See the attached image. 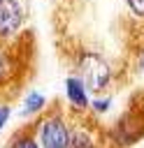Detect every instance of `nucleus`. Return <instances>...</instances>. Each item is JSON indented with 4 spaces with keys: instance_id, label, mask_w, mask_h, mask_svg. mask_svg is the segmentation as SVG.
<instances>
[{
    "instance_id": "1",
    "label": "nucleus",
    "mask_w": 144,
    "mask_h": 148,
    "mask_svg": "<svg viewBox=\"0 0 144 148\" xmlns=\"http://www.w3.org/2000/svg\"><path fill=\"white\" fill-rule=\"evenodd\" d=\"M72 74H77L93 95H102L114 81V69L109 60L91 49H79L72 56Z\"/></svg>"
},
{
    "instance_id": "13",
    "label": "nucleus",
    "mask_w": 144,
    "mask_h": 148,
    "mask_svg": "<svg viewBox=\"0 0 144 148\" xmlns=\"http://www.w3.org/2000/svg\"><path fill=\"white\" fill-rule=\"evenodd\" d=\"M132 109H135V111H137V113H139V116L144 118V88H142V90L137 92V97H135V104H132Z\"/></svg>"
},
{
    "instance_id": "9",
    "label": "nucleus",
    "mask_w": 144,
    "mask_h": 148,
    "mask_svg": "<svg viewBox=\"0 0 144 148\" xmlns=\"http://www.w3.org/2000/svg\"><path fill=\"white\" fill-rule=\"evenodd\" d=\"M5 148H39L37 136H35V132H33V125L28 123V125L19 127V130L7 139Z\"/></svg>"
},
{
    "instance_id": "4",
    "label": "nucleus",
    "mask_w": 144,
    "mask_h": 148,
    "mask_svg": "<svg viewBox=\"0 0 144 148\" xmlns=\"http://www.w3.org/2000/svg\"><path fill=\"white\" fill-rule=\"evenodd\" d=\"M26 25V5L21 0H0V42L12 44Z\"/></svg>"
},
{
    "instance_id": "8",
    "label": "nucleus",
    "mask_w": 144,
    "mask_h": 148,
    "mask_svg": "<svg viewBox=\"0 0 144 148\" xmlns=\"http://www.w3.org/2000/svg\"><path fill=\"white\" fill-rule=\"evenodd\" d=\"M46 109H49V99H46V95L39 92V90H30V92H26V97L21 99V116H23V118H37V116H42Z\"/></svg>"
},
{
    "instance_id": "5",
    "label": "nucleus",
    "mask_w": 144,
    "mask_h": 148,
    "mask_svg": "<svg viewBox=\"0 0 144 148\" xmlns=\"http://www.w3.org/2000/svg\"><path fill=\"white\" fill-rule=\"evenodd\" d=\"M70 148H107L105 130L84 116H77L70 123Z\"/></svg>"
},
{
    "instance_id": "10",
    "label": "nucleus",
    "mask_w": 144,
    "mask_h": 148,
    "mask_svg": "<svg viewBox=\"0 0 144 148\" xmlns=\"http://www.w3.org/2000/svg\"><path fill=\"white\" fill-rule=\"evenodd\" d=\"M107 111H111V97H109V95H93V97H91L88 113H93V116H105Z\"/></svg>"
},
{
    "instance_id": "6",
    "label": "nucleus",
    "mask_w": 144,
    "mask_h": 148,
    "mask_svg": "<svg viewBox=\"0 0 144 148\" xmlns=\"http://www.w3.org/2000/svg\"><path fill=\"white\" fill-rule=\"evenodd\" d=\"M63 92H65V102H67V109L77 116L81 113H88V106H91V92L86 88V83L77 76V74H70L63 83Z\"/></svg>"
},
{
    "instance_id": "3",
    "label": "nucleus",
    "mask_w": 144,
    "mask_h": 148,
    "mask_svg": "<svg viewBox=\"0 0 144 148\" xmlns=\"http://www.w3.org/2000/svg\"><path fill=\"white\" fill-rule=\"evenodd\" d=\"M142 139H144V118L135 109H128L111 123V127L105 130L107 148H130Z\"/></svg>"
},
{
    "instance_id": "11",
    "label": "nucleus",
    "mask_w": 144,
    "mask_h": 148,
    "mask_svg": "<svg viewBox=\"0 0 144 148\" xmlns=\"http://www.w3.org/2000/svg\"><path fill=\"white\" fill-rule=\"evenodd\" d=\"M125 7H128V12L135 18H142L144 21V0H125Z\"/></svg>"
},
{
    "instance_id": "2",
    "label": "nucleus",
    "mask_w": 144,
    "mask_h": 148,
    "mask_svg": "<svg viewBox=\"0 0 144 148\" xmlns=\"http://www.w3.org/2000/svg\"><path fill=\"white\" fill-rule=\"evenodd\" d=\"M70 118L60 106H49L30 125L39 148H70Z\"/></svg>"
},
{
    "instance_id": "12",
    "label": "nucleus",
    "mask_w": 144,
    "mask_h": 148,
    "mask_svg": "<svg viewBox=\"0 0 144 148\" xmlns=\"http://www.w3.org/2000/svg\"><path fill=\"white\" fill-rule=\"evenodd\" d=\"M9 118H12V106L7 102H0V130L9 123Z\"/></svg>"
},
{
    "instance_id": "7",
    "label": "nucleus",
    "mask_w": 144,
    "mask_h": 148,
    "mask_svg": "<svg viewBox=\"0 0 144 148\" xmlns=\"http://www.w3.org/2000/svg\"><path fill=\"white\" fill-rule=\"evenodd\" d=\"M19 69H21V56L16 44L0 42V90L19 79Z\"/></svg>"
},
{
    "instance_id": "14",
    "label": "nucleus",
    "mask_w": 144,
    "mask_h": 148,
    "mask_svg": "<svg viewBox=\"0 0 144 148\" xmlns=\"http://www.w3.org/2000/svg\"><path fill=\"white\" fill-rule=\"evenodd\" d=\"M137 72H142L144 74V49L139 51V56H137Z\"/></svg>"
}]
</instances>
